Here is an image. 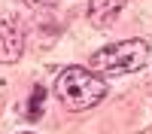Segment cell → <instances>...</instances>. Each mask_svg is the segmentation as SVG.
Masks as SVG:
<instances>
[{
    "mask_svg": "<svg viewBox=\"0 0 152 134\" xmlns=\"http://www.w3.org/2000/svg\"><path fill=\"white\" fill-rule=\"evenodd\" d=\"M55 94L61 97V104L67 110H88V107L104 101L107 82L100 79L94 70L67 67V70H61V76L55 82Z\"/></svg>",
    "mask_w": 152,
    "mask_h": 134,
    "instance_id": "1",
    "label": "cell"
},
{
    "mask_svg": "<svg viewBox=\"0 0 152 134\" xmlns=\"http://www.w3.org/2000/svg\"><path fill=\"white\" fill-rule=\"evenodd\" d=\"M28 6H37V9H43V6H55L58 0H24Z\"/></svg>",
    "mask_w": 152,
    "mask_h": 134,
    "instance_id": "5",
    "label": "cell"
},
{
    "mask_svg": "<svg viewBox=\"0 0 152 134\" xmlns=\"http://www.w3.org/2000/svg\"><path fill=\"white\" fill-rule=\"evenodd\" d=\"M24 52V37L21 31L12 24V18L0 15V61H18V55Z\"/></svg>",
    "mask_w": 152,
    "mask_h": 134,
    "instance_id": "3",
    "label": "cell"
},
{
    "mask_svg": "<svg viewBox=\"0 0 152 134\" xmlns=\"http://www.w3.org/2000/svg\"><path fill=\"white\" fill-rule=\"evenodd\" d=\"M40 101H43V89H37V92H34V110H31V119L37 116V110H40Z\"/></svg>",
    "mask_w": 152,
    "mask_h": 134,
    "instance_id": "6",
    "label": "cell"
},
{
    "mask_svg": "<svg viewBox=\"0 0 152 134\" xmlns=\"http://www.w3.org/2000/svg\"><path fill=\"white\" fill-rule=\"evenodd\" d=\"M149 61V43L146 40H122L91 55L94 73H134L146 67Z\"/></svg>",
    "mask_w": 152,
    "mask_h": 134,
    "instance_id": "2",
    "label": "cell"
},
{
    "mask_svg": "<svg viewBox=\"0 0 152 134\" xmlns=\"http://www.w3.org/2000/svg\"><path fill=\"white\" fill-rule=\"evenodd\" d=\"M122 6H125V0H88V21L97 24V28H107L122 12Z\"/></svg>",
    "mask_w": 152,
    "mask_h": 134,
    "instance_id": "4",
    "label": "cell"
}]
</instances>
